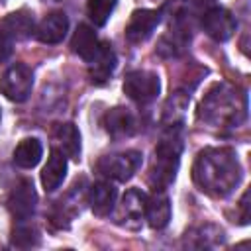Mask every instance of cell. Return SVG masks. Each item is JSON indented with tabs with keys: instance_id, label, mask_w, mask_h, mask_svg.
<instances>
[{
	"instance_id": "obj_1",
	"label": "cell",
	"mask_w": 251,
	"mask_h": 251,
	"mask_svg": "<svg viewBox=\"0 0 251 251\" xmlns=\"http://www.w3.org/2000/svg\"><path fill=\"white\" fill-rule=\"evenodd\" d=\"M194 184L216 198H224L233 192L241 180V165L235 151L226 147H208L200 151L192 165Z\"/></svg>"
},
{
	"instance_id": "obj_7",
	"label": "cell",
	"mask_w": 251,
	"mask_h": 251,
	"mask_svg": "<svg viewBox=\"0 0 251 251\" xmlns=\"http://www.w3.org/2000/svg\"><path fill=\"white\" fill-rule=\"evenodd\" d=\"M202 29L216 41H227L237 29V20L229 10L214 4L202 12Z\"/></svg>"
},
{
	"instance_id": "obj_12",
	"label": "cell",
	"mask_w": 251,
	"mask_h": 251,
	"mask_svg": "<svg viewBox=\"0 0 251 251\" xmlns=\"http://www.w3.org/2000/svg\"><path fill=\"white\" fill-rule=\"evenodd\" d=\"M104 129L108 131V135L112 139H126V137H131L137 129V124H135V116L124 108V106H116L112 110H108L104 114Z\"/></svg>"
},
{
	"instance_id": "obj_11",
	"label": "cell",
	"mask_w": 251,
	"mask_h": 251,
	"mask_svg": "<svg viewBox=\"0 0 251 251\" xmlns=\"http://www.w3.org/2000/svg\"><path fill=\"white\" fill-rule=\"evenodd\" d=\"M118 65L116 53L112 49V45L108 41H100V47L96 51V55L88 61V76L92 84H104L108 82V78L112 76L114 69Z\"/></svg>"
},
{
	"instance_id": "obj_8",
	"label": "cell",
	"mask_w": 251,
	"mask_h": 251,
	"mask_svg": "<svg viewBox=\"0 0 251 251\" xmlns=\"http://www.w3.org/2000/svg\"><path fill=\"white\" fill-rule=\"evenodd\" d=\"M145 212V194L137 188H129L114 212V222L127 229H137Z\"/></svg>"
},
{
	"instance_id": "obj_19",
	"label": "cell",
	"mask_w": 251,
	"mask_h": 251,
	"mask_svg": "<svg viewBox=\"0 0 251 251\" xmlns=\"http://www.w3.org/2000/svg\"><path fill=\"white\" fill-rule=\"evenodd\" d=\"M100 47V39L96 37L94 29L88 24H78L73 39H71V49L73 53H76L80 59H84L86 63L96 55Z\"/></svg>"
},
{
	"instance_id": "obj_14",
	"label": "cell",
	"mask_w": 251,
	"mask_h": 251,
	"mask_svg": "<svg viewBox=\"0 0 251 251\" xmlns=\"http://www.w3.org/2000/svg\"><path fill=\"white\" fill-rule=\"evenodd\" d=\"M143 218L153 229H163L171 220V200L163 190H155L145 196V212Z\"/></svg>"
},
{
	"instance_id": "obj_22",
	"label": "cell",
	"mask_w": 251,
	"mask_h": 251,
	"mask_svg": "<svg viewBox=\"0 0 251 251\" xmlns=\"http://www.w3.org/2000/svg\"><path fill=\"white\" fill-rule=\"evenodd\" d=\"M188 96L184 92H175L169 96L163 108V124L167 127H180L184 120V110L188 108Z\"/></svg>"
},
{
	"instance_id": "obj_6",
	"label": "cell",
	"mask_w": 251,
	"mask_h": 251,
	"mask_svg": "<svg viewBox=\"0 0 251 251\" xmlns=\"http://www.w3.org/2000/svg\"><path fill=\"white\" fill-rule=\"evenodd\" d=\"M161 90L159 75L153 71H131L124 78V92L137 104H149Z\"/></svg>"
},
{
	"instance_id": "obj_21",
	"label": "cell",
	"mask_w": 251,
	"mask_h": 251,
	"mask_svg": "<svg viewBox=\"0 0 251 251\" xmlns=\"http://www.w3.org/2000/svg\"><path fill=\"white\" fill-rule=\"evenodd\" d=\"M43 157V145L35 137L22 139L14 149V163L20 169H33Z\"/></svg>"
},
{
	"instance_id": "obj_16",
	"label": "cell",
	"mask_w": 251,
	"mask_h": 251,
	"mask_svg": "<svg viewBox=\"0 0 251 251\" xmlns=\"http://www.w3.org/2000/svg\"><path fill=\"white\" fill-rule=\"evenodd\" d=\"M116 198H118V190L110 180L94 182L90 186V190H88V196H86L92 212L96 216H100V218L112 214V210L116 206Z\"/></svg>"
},
{
	"instance_id": "obj_5",
	"label": "cell",
	"mask_w": 251,
	"mask_h": 251,
	"mask_svg": "<svg viewBox=\"0 0 251 251\" xmlns=\"http://www.w3.org/2000/svg\"><path fill=\"white\" fill-rule=\"evenodd\" d=\"M33 88V73L27 65L16 63L0 76V92L10 102H25Z\"/></svg>"
},
{
	"instance_id": "obj_26",
	"label": "cell",
	"mask_w": 251,
	"mask_h": 251,
	"mask_svg": "<svg viewBox=\"0 0 251 251\" xmlns=\"http://www.w3.org/2000/svg\"><path fill=\"white\" fill-rule=\"evenodd\" d=\"M239 224H249V190H245L239 200Z\"/></svg>"
},
{
	"instance_id": "obj_3",
	"label": "cell",
	"mask_w": 251,
	"mask_h": 251,
	"mask_svg": "<svg viewBox=\"0 0 251 251\" xmlns=\"http://www.w3.org/2000/svg\"><path fill=\"white\" fill-rule=\"evenodd\" d=\"M178 131L180 127H167V133L161 137V141L155 147V159L147 176L153 190H165L167 186L173 184L176 176L180 153H182V139Z\"/></svg>"
},
{
	"instance_id": "obj_20",
	"label": "cell",
	"mask_w": 251,
	"mask_h": 251,
	"mask_svg": "<svg viewBox=\"0 0 251 251\" xmlns=\"http://www.w3.org/2000/svg\"><path fill=\"white\" fill-rule=\"evenodd\" d=\"M0 25L10 33L12 39H27L33 31H35V25H33V14L27 12V10H18V12H12L8 14Z\"/></svg>"
},
{
	"instance_id": "obj_17",
	"label": "cell",
	"mask_w": 251,
	"mask_h": 251,
	"mask_svg": "<svg viewBox=\"0 0 251 251\" xmlns=\"http://www.w3.org/2000/svg\"><path fill=\"white\" fill-rule=\"evenodd\" d=\"M53 141L55 149H59L65 157H71L73 161L80 159V133L75 124H57L53 129Z\"/></svg>"
},
{
	"instance_id": "obj_24",
	"label": "cell",
	"mask_w": 251,
	"mask_h": 251,
	"mask_svg": "<svg viewBox=\"0 0 251 251\" xmlns=\"http://www.w3.org/2000/svg\"><path fill=\"white\" fill-rule=\"evenodd\" d=\"M116 4H118V0H88L86 14L94 22V25H106Z\"/></svg>"
},
{
	"instance_id": "obj_13",
	"label": "cell",
	"mask_w": 251,
	"mask_h": 251,
	"mask_svg": "<svg viewBox=\"0 0 251 251\" xmlns=\"http://www.w3.org/2000/svg\"><path fill=\"white\" fill-rule=\"evenodd\" d=\"M69 31V18L65 12H51L47 14L37 29H35V37L41 41V43H47V45H53V43H59L65 39Z\"/></svg>"
},
{
	"instance_id": "obj_15",
	"label": "cell",
	"mask_w": 251,
	"mask_h": 251,
	"mask_svg": "<svg viewBox=\"0 0 251 251\" xmlns=\"http://www.w3.org/2000/svg\"><path fill=\"white\" fill-rule=\"evenodd\" d=\"M226 235L224 229L214 226V224H204L198 227H192L184 233L182 245L192 247V249H210V247H220L224 243Z\"/></svg>"
},
{
	"instance_id": "obj_4",
	"label": "cell",
	"mask_w": 251,
	"mask_h": 251,
	"mask_svg": "<svg viewBox=\"0 0 251 251\" xmlns=\"http://www.w3.org/2000/svg\"><path fill=\"white\" fill-rule=\"evenodd\" d=\"M141 163H143V155L135 149H129V151L100 157L98 163H96V173L110 178V180L126 182L137 173Z\"/></svg>"
},
{
	"instance_id": "obj_23",
	"label": "cell",
	"mask_w": 251,
	"mask_h": 251,
	"mask_svg": "<svg viewBox=\"0 0 251 251\" xmlns=\"http://www.w3.org/2000/svg\"><path fill=\"white\" fill-rule=\"evenodd\" d=\"M39 229L31 224H27V220H22L14 231H12V245L14 247H20V249H29V247H35L39 245Z\"/></svg>"
},
{
	"instance_id": "obj_18",
	"label": "cell",
	"mask_w": 251,
	"mask_h": 251,
	"mask_svg": "<svg viewBox=\"0 0 251 251\" xmlns=\"http://www.w3.org/2000/svg\"><path fill=\"white\" fill-rule=\"evenodd\" d=\"M67 175V157L59 151V149H51L47 163L41 171V184L45 188V192H53L61 186V182L65 180Z\"/></svg>"
},
{
	"instance_id": "obj_9",
	"label": "cell",
	"mask_w": 251,
	"mask_h": 251,
	"mask_svg": "<svg viewBox=\"0 0 251 251\" xmlns=\"http://www.w3.org/2000/svg\"><path fill=\"white\" fill-rule=\"evenodd\" d=\"M35 208H37V192L33 188V182L24 178L12 188L8 196V210L16 222H22V220H29Z\"/></svg>"
},
{
	"instance_id": "obj_25",
	"label": "cell",
	"mask_w": 251,
	"mask_h": 251,
	"mask_svg": "<svg viewBox=\"0 0 251 251\" xmlns=\"http://www.w3.org/2000/svg\"><path fill=\"white\" fill-rule=\"evenodd\" d=\"M14 51V39L10 37V33L0 25V63L8 61L12 57Z\"/></svg>"
},
{
	"instance_id": "obj_10",
	"label": "cell",
	"mask_w": 251,
	"mask_h": 251,
	"mask_svg": "<svg viewBox=\"0 0 251 251\" xmlns=\"http://www.w3.org/2000/svg\"><path fill=\"white\" fill-rule=\"evenodd\" d=\"M161 22V12L159 10H149V8H141V10H133L127 25H126V39L129 43H143L147 41L153 31L157 29Z\"/></svg>"
},
{
	"instance_id": "obj_2",
	"label": "cell",
	"mask_w": 251,
	"mask_h": 251,
	"mask_svg": "<svg viewBox=\"0 0 251 251\" xmlns=\"http://www.w3.org/2000/svg\"><path fill=\"white\" fill-rule=\"evenodd\" d=\"M247 118V96L229 82L214 84L198 106V120L214 127H237Z\"/></svg>"
}]
</instances>
